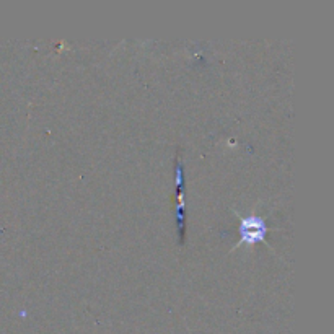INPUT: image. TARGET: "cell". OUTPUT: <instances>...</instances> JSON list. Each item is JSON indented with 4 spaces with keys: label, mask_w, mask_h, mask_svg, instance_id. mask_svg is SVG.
Listing matches in <instances>:
<instances>
[{
    "label": "cell",
    "mask_w": 334,
    "mask_h": 334,
    "mask_svg": "<svg viewBox=\"0 0 334 334\" xmlns=\"http://www.w3.org/2000/svg\"><path fill=\"white\" fill-rule=\"evenodd\" d=\"M266 227L261 218H246L241 220V241H258L264 238Z\"/></svg>",
    "instance_id": "1"
}]
</instances>
